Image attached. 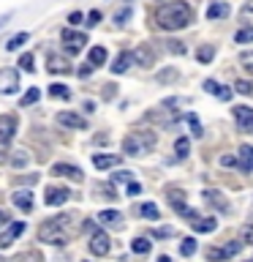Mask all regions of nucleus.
Wrapping results in <instances>:
<instances>
[{
	"label": "nucleus",
	"instance_id": "1",
	"mask_svg": "<svg viewBox=\"0 0 253 262\" xmlns=\"http://www.w3.org/2000/svg\"><path fill=\"white\" fill-rule=\"evenodd\" d=\"M193 19V11L188 3H180V0H174V3H163L158 11H155V25L163 30H180V28H188Z\"/></svg>",
	"mask_w": 253,
	"mask_h": 262
},
{
	"label": "nucleus",
	"instance_id": "2",
	"mask_svg": "<svg viewBox=\"0 0 253 262\" xmlns=\"http://www.w3.org/2000/svg\"><path fill=\"white\" fill-rule=\"evenodd\" d=\"M73 219L77 216H55L52 221L41 224L38 227V241L52 243V246H65L71 241V235H73V229H68L73 224Z\"/></svg>",
	"mask_w": 253,
	"mask_h": 262
},
{
	"label": "nucleus",
	"instance_id": "3",
	"mask_svg": "<svg viewBox=\"0 0 253 262\" xmlns=\"http://www.w3.org/2000/svg\"><path fill=\"white\" fill-rule=\"evenodd\" d=\"M155 142V137L153 134H128L125 139H122V150H125L128 156H142L144 150H150Z\"/></svg>",
	"mask_w": 253,
	"mask_h": 262
},
{
	"label": "nucleus",
	"instance_id": "4",
	"mask_svg": "<svg viewBox=\"0 0 253 262\" xmlns=\"http://www.w3.org/2000/svg\"><path fill=\"white\" fill-rule=\"evenodd\" d=\"M87 229H90V251L95 254V257H104V254H109V235L104 232L101 227H95L93 221L87 224Z\"/></svg>",
	"mask_w": 253,
	"mask_h": 262
},
{
	"label": "nucleus",
	"instance_id": "5",
	"mask_svg": "<svg viewBox=\"0 0 253 262\" xmlns=\"http://www.w3.org/2000/svg\"><path fill=\"white\" fill-rule=\"evenodd\" d=\"M85 44H87V36H85V33H77V30H71V28L63 30V47L68 49L71 55H77Z\"/></svg>",
	"mask_w": 253,
	"mask_h": 262
},
{
	"label": "nucleus",
	"instance_id": "6",
	"mask_svg": "<svg viewBox=\"0 0 253 262\" xmlns=\"http://www.w3.org/2000/svg\"><path fill=\"white\" fill-rule=\"evenodd\" d=\"M131 57H134V63H139L142 69H153L155 66V52L150 44H139L134 52H131Z\"/></svg>",
	"mask_w": 253,
	"mask_h": 262
},
{
	"label": "nucleus",
	"instance_id": "7",
	"mask_svg": "<svg viewBox=\"0 0 253 262\" xmlns=\"http://www.w3.org/2000/svg\"><path fill=\"white\" fill-rule=\"evenodd\" d=\"M19 88V74L14 69H0V93H16Z\"/></svg>",
	"mask_w": 253,
	"mask_h": 262
},
{
	"label": "nucleus",
	"instance_id": "8",
	"mask_svg": "<svg viewBox=\"0 0 253 262\" xmlns=\"http://www.w3.org/2000/svg\"><path fill=\"white\" fill-rule=\"evenodd\" d=\"M68 196H71L68 188H46L44 202H46V208H60V205L68 202Z\"/></svg>",
	"mask_w": 253,
	"mask_h": 262
},
{
	"label": "nucleus",
	"instance_id": "9",
	"mask_svg": "<svg viewBox=\"0 0 253 262\" xmlns=\"http://www.w3.org/2000/svg\"><path fill=\"white\" fill-rule=\"evenodd\" d=\"M234 120L242 131L253 128V106H234Z\"/></svg>",
	"mask_w": 253,
	"mask_h": 262
},
{
	"label": "nucleus",
	"instance_id": "10",
	"mask_svg": "<svg viewBox=\"0 0 253 262\" xmlns=\"http://www.w3.org/2000/svg\"><path fill=\"white\" fill-rule=\"evenodd\" d=\"M46 71H52V74H68L71 71V60H65L63 55H46Z\"/></svg>",
	"mask_w": 253,
	"mask_h": 262
},
{
	"label": "nucleus",
	"instance_id": "11",
	"mask_svg": "<svg viewBox=\"0 0 253 262\" xmlns=\"http://www.w3.org/2000/svg\"><path fill=\"white\" fill-rule=\"evenodd\" d=\"M14 131H16V120L11 118V115H0V145L11 142Z\"/></svg>",
	"mask_w": 253,
	"mask_h": 262
},
{
	"label": "nucleus",
	"instance_id": "12",
	"mask_svg": "<svg viewBox=\"0 0 253 262\" xmlns=\"http://www.w3.org/2000/svg\"><path fill=\"white\" fill-rule=\"evenodd\" d=\"M52 175H60V178H73L77 183H79L82 178H85V175H82V169H79V167H71V164H55V167H52Z\"/></svg>",
	"mask_w": 253,
	"mask_h": 262
},
{
	"label": "nucleus",
	"instance_id": "13",
	"mask_svg": "<svg viewBox=\"0 0 253 262\" xmlns=\"http://www.w3.org/2000/svg\"><path fill=\"white\" fill-rule=\"evenodd\" d=\"M207 93H212V96H218V98H223V101H232V90L229 88H220L215 79H204V85H201Z\"/></svg>",
	"mask_w": 253,
	"mask_h": 262
},
{
	"label": "nucleus",
	"instance_id": "14",
	"mask_svg": "<svg viewBox=\"0 0 253 262\" xmlns=\"http://www.w3.org/2000/svg\"><path fill=\"white\" fill-rule=\"evenodd\" d=\"M57 123L71 126V128H87L85 118H79V115H73V112H57Z\"/></svg>",
	"mask_w": 253,
	"mask_h": 262
},
{
	"label": "nucleus",
	"instance_id": "15",
	"mask_svg": "<svg viewBox=\"0 0 253 262\" xmlns=\"http://www.w3.org/2000/svg\"><path fill=\"white\" fill-rule=\"evenodd\" d=\"M237 167H240L242 172H253V147H250V145H242V147H240Z\"/></svg>",
	"mask_w": 253,
	"mask_h": 262
},
{
	"label": "nucleus",
	"instance_id": "16",
	"mask_svg": "<svg viewBox=\"0 0 253 262\" xmlns=\"http://www.w3.org/2000/svg\"><path fill=\"white\" fill-rule=\"evenodd\" d=\"M98 221L106 224V227L120 229L122 227V213H117V210H101V213H98Z\"/></svg>",
	"mask_w": 253,
	"mask_h": 262
},
{
	"label": "nucleus",
	"instance_id": "17",
	"mask_svg": "<svg viewBox=\"0 0 253 262\" xmlns=\"http://www.w3.org/2000/svg\"><path fill=\"white\" fill-rule=\"evenodd\" d=\"M229 14H232V8H229V3H220V0L207 8V19H226Z\"/></svg>",
	"mask_w": 253,
	"mask_h": 262
},
{
	"label": "nucleus",
	"instance_id": "18",
	"mask_svg": "<svg viewBox=\"0 0 253 262\" xmlns=\"http://www.w3.org/2000/svg\"><path fill=\"white\" fill-rule=\"evenodd\" d=\"M24 232V221H14L11 227H8V232L0 237V246H11L14 243V237H19Z\"/></svg>",
	"mask_w": 253,
	"mask_h": 262
},
{
	"label": "nucleus",
	"instance_id": "19",
	"mask_svg": "<svg viewBox=\"0 0 253 262\" xmlns=\"http://www.w3.org/2000/svg\"><path fill=\"white\" fill-rule=\"evenodd\" d=\"M93 191L98 194V200H117V188H114V183H95Z\"/></svg>",
	"mask_w": 253,
	"mask_h": 262
},
{
	"label": "nucleus",
	"instance_id": "20",
	"mask_svg": "<svg viewBox=\"0 0 253 262\" xmlns=\"http://www.w3.org/2000/svg\"><path fill=\"white\" fill-rule=\"evenodd\" d=\"M114 164H117V156L114 153H95L93 156V167H98V169H109Z\"/></svg>",
	"mask_w": 253,
	"mask_h": 262
},
{
	"label": "nucleus",
	"instance_id": "21",
	"mask_svg": "<svg viewBox=\"0 0 253 262\" xmlns=\"http://www.w3.org/2000/svg\"><path fill=\"white\" fill-rule=\"evenodd\" d=\"M14 205H16L19 210L30 213V210H33V194H30V191H16V194H14Z\"/></svg>",
	"mask_w": 253,
	"mask_h": 262
},
{
	"label": "nucleus",
	"instance_id": "22",
	"mask_svg": "<svg viewBox=\"0 0 253 262\" xmlns=\"http://www.w3.org/2000/svg\"><path fill=\"white\" fill-rule=\"evenodd\" d=\"M131 63H134L131 52H120V57H117V60H114V66H112V71H114V74H125V71L131 69Z\"/></svg>",
	"mask_w": 253,
	"mask_h": 262
},
{
	"label": "nucleus",
	"instance_id": "23",
	"mask_svg": "<svg viewBox=\"0 0 253 262\" xmlns=\"http://www.w3.org/2000/svg\"><path fill=\"white\" fill-rule=\"evenodd\" d=\"M201 196H204V200H207L210 205H215L218 210H229V202L223 200V194H218V191H204Z\"/></svg>",
	"mask_w": 253,
	"mask_h": 262
},
{
	"label": "nucleus",
	"instance_id": "24",
	"mask_svg": "<svg viewBox=\"0 0 253 262\" xmlns=\"http://www.w3.org/2000/svg\"><path fill=\"white\" fill-rule=\"evenodd\" d=\"M87 60H90L93 69H95V66H104L106 63V49L104 47H93V49H90V55H87Z\"/></svg>",
	"mask_w": 253,
	"mask_h": 262
},
{
	"label": "nucleus",
	"instance_id": "25",
	"mask_svg": "<svg viewBox=\"0 0 253 262\" xmlns=\"http://www.w3.org/2000/svg\"><path fill=\"white\" fill-rule=\"evenodd\" d=\"M234 41H237V44H250V41H253V28H250V25H242V28L237 30Z\"/></svg>",
	"mask_w": 253,
	"mask_h": 262
},
{
	"label": "nucleus",
	"instance_id": "26",
	"mask_svg": "<svg viewBox=\"0 0 253 262\" xmlns=\"http://www.w3.org/2000/svg\"><path fill=\"white\" fill-rule=\"evenodd\" d=\"M174 210L180 213V216H185L188 221H199V213H196L193 208H188L185 202H174Z\"/></svg>",
	"mask_w": 253,
	"mask_h": 262
},
{
	"label": "nucleus",
	"instance_id": "27",
	"mask_svg": "<svg viewBox=\"0 0 253 262\" xmlns=\"http://www.w3.org/2000/svg\"><path fill=\"white\" fill-rule=\"evenodd\" d=\"M196 232H212V229L218 227V221L215 219H204V221H191Z\"/></svg>",
	"mask_w": 253,
	"mask_h": 262
},
{
	"label": "nucleus",
	"instance_id": "28",
	"mask_svg": "<svg viewBox=\"0 0 253 262\" xmlns=\"http://www.w3.org/2000/svg\"><path fill=\"white\" fill-rule=\"evenodd\" d=\"M139 213H142L144 219H161V210H158V205H153V202H144L142 208H139Z\"/></svg>",
	"mask_w": 253,
	"mask_h": 262
},
{
	"label": "nucleus",
	"instance_id": "29",
	"mask_svg": "<svg viewBox=\"0 0 253 262\" xmlns=\"http://www.w3.org/2000/svg\"><path fill=\"white\" fill-rule=\"evenodd\" d=\"M131 249H134V254H147L153 246H150V241H144V237H134V241H131Z\"/></svg>",
	"mask_w": 253,
	"mask_h": 262
},
{
	"label": "nucleus",
	"instance_id": "30",
	"mask_svg": "<svg viewBox=\"0 0 253 262\" xmlns=\"http://www.w3.org/2000/svg\"><path fill=\"white\" fill-rule=\"evenodd\" d=\"M49 96H55V98H71V90L60 85V82H55V85H49Z\"/></svg>",
	"mask_w": 253,
	"mask_h": 262
},
{
	"label": "nucleus",
	"instance_id": "31",
	"mask_svg": "<svg viewBox=\"0 0 253 262\" xmlns=\"http://www.w3.org/2000/svg\"><path fill=\"white\" fill-rule=\"evenodd\" d=\"M196 57H199V63H210L212 57H215V47H212V44H204L199 52H196Z\"/></svg>",
	"mask_w": 253,
	"mask_h": 262
},
{
	"label": "nucleus",
	"instance_id": "32",
	"mask_svg": "<svg viewBox=\"0 0 253 262\" xmlns=\"http://www.w3.org/2000/svg\"><path fill=\"white\" fill-rule=\"evenodd\" d=\"M38 98H41V90H38V88H30L28 93H24V96L19 98V104H22V106H28V104H36Z\"/></svg>",
	"mask_w": 253,
	"mask_h": 262
},
{
	"label": "nucleus",
	"instance_id": "33",
	"mask_svg": "<svg viewBox=\"0 0 253 262\" xmlns=\"http://www.w3.org/2000/svg\"><path fill=\"white\" fill-rule=\"evenodd\" d=\"M24 41H28V33H16L11 41H6V49H8V52H14V49H19Z\"/></svg>",
	"mask_w": 253,
	"mask_h": 262
},
{
	"label": "nucleus",
	"instance_id": "34",
	"mask_svg": "<svg viewBox=\"0 0 253 262\" xmlns=\"http://www.w3.org/2000/svg\"><path fill=\"white\" fill-rule=\"evenodd\" d=\"M240 19H242L245 25H250V28H253V0H248V3L242 6V11H240Z\"/></svg>",
	"mask_w": 253,
	"mask_h": 262
},
{
	"label": "nucleus",
	"instance_id": "35",
	"mask_svg": "<svg viewBox=\"0 0 253 262\" xmlns=\"http://www.w3.org/2000/svg\"><path fill=\"white\" fill-rule=\"evenodd\" d=\"M174 150H177L180 159H185L188 150H191V142H188V137H180V139H177V142H174Z\"/></svg>",
	"mask_w": 253,
	"mask_h": 262
},
{
	"label": "nucleus",
	"instance_id": "36",
	"mask_svg": "<svg viewBox=\"0 0 253 262\" xmlns=\"http://www.w3.org/2000/svg\"><path fill=\"white\" fill-rule=\"evenodd\" d=\"M193 251H196V241H193V237H185L183 246H180V254H183V257H191Z\"/></svg>",
	"mask_w": 253,
	"mask_h": 262
},
{
	"label": "nucleus",
	"instance_id": "37",
	"mask_svg": "<svg viewBox=\"0 0 253 262\" xmlns=\"http://www.w3.org/2000/svg\"><path fill=\"white\" fill-rule=\"evenodd\" d=\"M134 180V172H128V169H120L117 175H112V183H131Z\"/></svg>",
	"mask_w": 253,
	"mask_h": 262
},
{
	"label": "nucleus",
	"instance_id": "38",
	"mask_svg": "<svg viewBox=\"0 0 253 262\" xmlns=\"http://www.w3.org/2000/svg\"><path fill=\"white\" fill-rule=\"evenodd\" d=\"M207 259H210V262H226L229 257L223 254V249H210V251H207Z\"/></svg>",
	"mask_w": 253,
	"mask_h": 262
},
{
	"label": "nucleus",
	"instance_id": "39",
	"mask_svg": "<svg viewBox=\"0 0 253 262\" xmlns=\"http://www.w3.org/2000/svg\"><path fill=\"white\" fill-rule=\"evenodd\" d=\"M11 164H14V167H24V164H28V153H24V150H16V153L11 156Z\"/></svg>",
	"mask_w": 253,
	"mask_h": 262
},
{
	"label": "nucleus",
	"instance_id": "40",
	"mask_svg": "<svg viewBox=\"0 0 253 262\" xmlns=\"http://www.w3.org/2000/svg\"><path fill=\"white\" fill-rule=\"evenodd\" d=\"M128 16H131V6L120 8V11L114 14V22H117V25H125V22H128Z\"/></svg>",
	"mask_w": 253,
	"mask_h": 262
},
{
	"label": "nucleus",
	"instance_id": "41",
	"mask_svg": "<svg viewBox=\"0 0 253 262\" xmlns=\"http://www.w3.org/2000/svg\"><path fill=\"white\" fill-rule=\"evenodd\" d=\"M177 77H180L177 69H166V71L158 74V82H171V79H177Z\"/></svg>",
	"mask_w": 253,
	"mask_h": 262
},
{
	"label": "nucleus",
	"instance_id": "42",
	"mask_svg": "<svg viewBox=\"0 0 253 262\" xmlns=\"http://www.w3.org/2000/svg\"><path fill=\"white\" fill-rule=\"evenodd\" d=\"M237 93L250 96V93H253V85H250V82H245V79H240V82H237Z\"/></svg>",
	"mask_w": 253,
	"mask_h": 262
},
{
	"label": "nucleus",
	"instance_id": "43",
	"mask_svg": "<svg viewBox=\"0 0 253 262\" xmlns=\"http://www.w3.org/2000/svg\"><path fill=\"white\" fill-rule=\"evenodd\" d=\"M188 123H191V131H193V137H201V126H199V118H196V115H188Z\"/></svg>",
	"mask_w": 253,
	"mask_h": 262
},
{
	"label": "nucleus",
	"instance_id": "44",
	"mask_svg": "<svg viewBox=\"0 0 253 262\" xmlns=\"http://www.w3.org/2000/svg\"><path fill=\"white\" fill-rule=\"evenodd\" d=\"M242 235H245V243H253V216H250V221H248V224H245Z\"/></svg>",
	"mask_w": 253,
	"mask_h": 262
},
{
	"label": "nucleus",
	"instance_id": "45",
	"mask_svg": "<svg viewBox=\"0 0 253 262\" xmlns=\"http://www.w3.org/2000/svg\"><path fill=\"white\" fill-rule=\"evenodd\" d=\"M19 66H22L24 71H33V55H30V52L22 55V57H19Z\"/></svg>",
	"mask_w": 253,
	"mask_h": 262
},
{
	"label": "nucleus",
	"instance_id": "46",
	"mask_svg": "<svg viewBox=\"0 0 253 262\" xmlns=\"http://www.w3.org/2000/svg\"><path fill=\"white\" fill-rule=\"evenodd\" d=\"M139 194H142V183L131 180V183H128V196H139Z\"/></svg>",
	"mask_w": 253,
	"mask_h": 262
},
{
	"label": "nucleus",
	"instance_id": "47",
	"mask_svg": "<svg viewBox=\"0 0 253 262\" xmlns=\"http://www.w3.org/2000/svg\"><path fill=\"white\" fill-rule=\"evenodd\" d=\"M169 44V52H180V55H185V47L180 44V41H166Z\"/></svg>",
	"mask_w": 253,
	"mask_h": 262
},
{
	"label": "nucleus",
	"instance_id": "48",
	"mask_svg": "<svg viewBox=\"0 0 253 262\" xmlns=\"http://www.w3.org/2000/svg\"><path fill=\"white\" fill-rule=\"evenodd\" d=\"M174 235V229L171 227H161V229H155V237H171Z\"/></svg>",
	"mask_w": 253,
	"mask_h": 262
},
{
	"label": "nucleus",
	"instance_id": "49",
	"mask_svg": "<svg viewBox=\"0 0 253 262\" xmlns=\"http://www.w3.org/2000/svg\"><path fill=\"white\" fill-rule=\"evenodd\" d=\"M220 164H223V167H237V159L234 156H220Z\"/></svg>",
	"mask_w": 253,
	"mask_h": 262
},
{
	"label": "nucleus",
	"instance_id": "50",
	"mask_svg": "<svg viewBox=\"0 0 253 262\" xmlns=\"http://www.w3.org/2000/svg\"><path fill=\"white\" fill-rule=\"evenodd\" d=\"M98 19H101V11H90L87 14V25H98Z\"/></svg>",
	"mask_w": 253,
	"mask_h": 262
},
{
	"label": "nucleus",
	"instance_id": "51",
	"mask_svg": "<svg viewBox=\"0 0 253 262\" xmlns=\"http://www.w3.org/2000/svg\"><path fill=\"white\" fill-rule=\"evenodd\" d=\"M242 66H248V69L253 71V52H245L242 55Z\"/></svg>",
	"mask_w": 253,
	"mask_h": 262
},
{
	"label": "nucleus",
	"instance_id": "52",
	"mask_svg": "<svg viewBox=\"0 0 253 262\" xmlns=\"http://www.w3.org/2000/svg\"><path fill=\"white\" fill-rule=\"evenodd\" d=\"M68 22H71V25H79V22H82V11H71Z\"/></svg>",
	"mask_w": 253,
	"mask_h": 262
},
{
	"label": "nucleus",
	"instance_id": "53",
	"mask_svg": "<svg viewBox=\"0 0 253 262\" xmlns=\"http://www.w3.org/2000/svg\"><path fill=\"white\" fill-rule=\"evenodd\" d=\"M8 221H11V219H8V213H3V210H0V227H6Z\"/></svg>",
	"mask_w": 253,
	"mask_h": 262
},
{
	"label": "nucleus",
	"instance_id": "54",
	"mask_svg": "<svg viewBox=\"0 0 253 262\" xmlns=\"http://www.w3.org/2000/svg\"><path fill=\"white\" fill-rule=\"evenodd\" d=\"M90 71H93V66H85V69H79V77H90Z\"/></svg>",
	"mask_w": 253,
	"mask_h": 262
},
{
	"label": "nucleus",
	"instance_id": "55",
	"mask_svg": "<svg viewBox=\"0 0 253 262\" xmlns=\"http://www.w3.org/2000/svg\"><path fill=\"white\" fill-rule=\"evenodd\" d=\"M8 19H11V14H6V16H0V28H3V25H8Z\"/></svg>",
	"mask_w": 253,
	"mask_h": 262
},
{
	"label": "nucleus",
	"instance_id": "56",
	"mask_svg": "<svg viewBox=\"0 0 253 262\" xmlns=\"http://www.w3.org/2000/svg\"><path fill=\"white\" fill-rule=\"evenodd\" d=\"M158 262H171L169 257H158Z\"/></svg>",
	"mask_w": 253,
	"mask_h": 262
},
{
	"label": "nucleus",
	"instance_id": "57",
	"mask_svg": "<svg viewBox=\"0 0 253 262\" xmlns=\"http://www.w3.org/2000/svg\"><path fill=\"white\" fill-rule=\"evenodd\" d=\"M0 262H3V257H0Z\"/></svg>",
	"mask_w": 253,
	"mask_h": 262
}]
</instances>
